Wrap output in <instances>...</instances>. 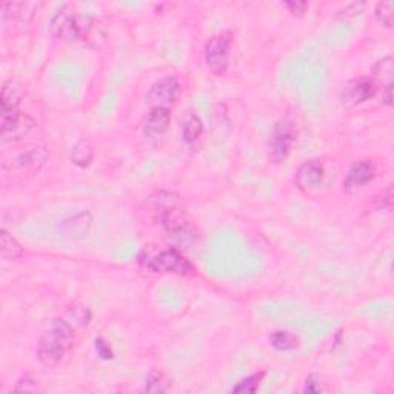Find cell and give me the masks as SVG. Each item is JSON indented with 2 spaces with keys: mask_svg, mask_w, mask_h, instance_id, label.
<instances>
[{
  "mask_svg": "<svg viewBox=\"0 0 394 394\" xmlns=\"http://www.w3.org/2000/svg\"><path fill=\"white\" fill-rule=\"evenodd\" d=\"M74 345V329L68 320L54 319L38 342V359L45 367H56Z\"/></svg>",
  "mask_w": 394,
  "mask_h": 394,
  "instance_id": "1",
  "label": "cell"
},
{
  "mask_svg": "<svg viewBox=\"0 0 394 394\" xmlns=\"http://www.w3.org/2000/svg\"><path fill=\"white\" fill-rule=\"evenodd\" d=\"M231 33H220L213 35L206 42L204 48L205 65L214 76H224L230 67V51H231Z\"/></svg>",
  "mask_w": 394,
  "mask_h": 394,
  "instance_id": "2",
  "label": "cell"
},
{
  "mask_svg": "<svg viewBox=\"0 0 394 394\" xmlns=\"http://www.w3.org/2000/svg\"><path fill=\"white\" fill-rule=\"evenodd\" d=\"M145 267L156 273H173L179 276H190L195 271L191 262L185 259L177 249H165L154 257H148Z\"/></svg>",
  "mask_w": 394,
  "mask_h": 394,
  "instance_id": "3",
  "label": "cell"
},
{
  "mask_svg": "<svg viewBox=\"0 0 394 394\" xmlns=\"http://www.w3.org/2000/svg\"><path fill=\"white\" fill-rule=\"evenodd\" d=\"M296 125L293 124L288 119H281L276 122V125L273 128V134H271L270 139V149L271 156H273L274 161H284L288 157L293 145H295L296 140Z\"/></svg>",
  "mask_w": 394,
  "mask_h": 394,
  "instance_id": "4",
  "label": "cell"
},
{
  "mask_svg": "<svg viewBox=\"0 0 394 394\" xmlns=\"http://www.w3.org/2000/svg\"><path fill=\"white\" fill-rule=\"evenodd\" d=\"M34 126V119L25 113L0 114V138L3 142L25 139Z\"/></svg>",
  "mask_w": 394,
  "mask_h": 394,
  "instance_id": "5",
  "label": "cell"
},
{
  "mask_svg": "<svg viewBox=\"0 0 394 394\" xmlns=\"http://www.w3.org/2000/svg\"><path fill=\"white\" fill-rule=\"evenodd\" d=\"M49 30L53 35L62 40H77L82 35V26L79 24V19L74 11L68 5L54 14V17L49 22Z\"/></svg>",
  "mask_w": 394,
  "mask_h": 394,
  "instance_id": "6",
  "label": "cell"
},
{
  "mask_svg": "<svg viewBox=\"0 0 394 394\" xmlns=\"http://www.w3.org/2000/svg\"><path fill=\"white\" fill-rule=\"evenodd\" d=\"M376 92L377 88L371 79H354V81H350L345 87H343L340 102L345 108H354V106L362 105L367 102V100L375 97Z\"/></svg>",
  "mask_w": 394,
  "mask_h": 394,
  "instance_id": "7",
  "label": "cell"
},
{
  "mask_svg": "<svg viewBox=\"0 0 394 394\" xmlns=\"http://www.w3.org/2000/svg\"><path fill=\"white\" fill-rule=\"evenodd\" d=\"M181 82L176 77H163L156 82L148 91L147 100L153 106H165L173 104L181 96Z\"/></svg>",
  "mask_w": 394,
  "mask_h": 394,
  "instance_id": "8",
  "label": "cell"
},
{
  "mask_svg": "<svg viewBox=\"0 0 394 394\" xmlns=\"http://www.w3.org/2000/svg\"><path fill=\"white\" fill-rule=\"evenodd\" d=\"M393 74H394V63L393 57L386 56L379 60L375 68H372V79L376 88L382 90V102L385 105H393Z\"/></svg>",
  "mask_w": 394,
  "mask_h": 394,
  "instance_id": "9",
  "label": "cell"
},
{
  "mask_svg": "<svg viewBox=\"0 0 394 394\" xmlns=\"http://www.w3.org/2000/svg\"><path fill=\"white\" fill-rule=\"evenodd\" d=\"M162 224L173 238H181V242H183L186 238H192V231L190 228L188 219H186L185 214L182 211H179L176 206L163 210Z\"/></svg>",
  "mask_w": 394,
  "mask_h": 394,
  "instance_id": "10",
  "label": "cell"
},
{
  "mask_svg": "<svg viewBox=\"0 0 394 394\" xmlns=\"http://www.w3.org/2000/svg\"><path fill=\"white\" fill-rule=\"evenodd\" d=\"M171 113L167 106H153L143 124V133L147 138H159L170 128Z\"/></svg>",
  "mask_w": 394,
  "mask_h": 394,
  "instance_id": "11",
  "label": "cell"
},
{
  "mask_svg": "<svg viewBox=\"0 0 394 394\" xmlns=\"http://www.w3.org/2000/svg\"><path fill=\"white\" fill-rule=\"evenodd\" d=\"M325 177V171L322 163L316 159L306 161L300 165L297 171V183L302 190H313L322 185Z\"/></svg>",
  "mask_w": 394,
  "mask_h": 394,
  "instance_id": "12",
  "label": "cell"
},
{
  "mask_svg": "<svg viewBox=\"0 0 394 394\" xmlns=\"http://www.w3.org/2000/svg\"><path fill=\"white\" fill-rule=\"evenodd\" d=\"M375 176H376L375 163L368 161L357 162L350 168L345 181H343V188L345 190L361 188V186L370 183L372 179H375Z\"/></svg>",
  "mask_w": 394,
  "mask_h": 394,
  "instance_id": "13",
  "label": "cell"
},
{
  "mask_svg": "<svg viewBox=\"0 0 394 394\" xmlns=\"http://www.w3.org/2000/svg\"><path fill=\"white\" fill-rule=\"evenodd\" d=\"M91 225H92V216L88 211H82L73 217L63 220L59 228L63 238L77 240L82 239L83 236L90 231Z\"/></svg>",
  "mask_w": 394,
  "mask_h": 394,
  "instance_id": "14",
  "label": "cell"
},
{
  "mask_svg": "<svg viewBox=\"0 0 394 394\" xmlns=\"http://www.w3.org/2000/svg\"><path fill=\"white\" fill-rule=\"evenodd\" d=\"M42 3L35 2H6L2 3V17L3 22L6 20H17V22L28 24L38 13Z\"/></svg>",
  "mask_w": 394,
  "mask_h": 394,
  "instance_id": "15",
  "label": "cell"
},
{
  "mask_svg": "<svg viewBox=\"0 0 394 394\" xmlns=\"http://www.w3.org/2000/svg\"><path fill=\"white\" fill-rule=\"evenodd\" d=\"M202 134H204L202 119L195 113L186 114V117L183 119L182 124V140L186 143V145H195Z\"/></svg>",
  "mask_w": 394,
  "mask_h": 394,
  "instance_id": "16",
  "label": "cell"
},
{
  "mask_svg": "<svg viewBox=\"0 0 394 394\" xmlns=\"http://www.w3.org/2000/svg\"><path fill=\"white\" fill-rule=\"evenodd\" d=\"M20 105V91L13 81L6 82L0 95V114L17 113Z\"/></svg>",
  "mask_w": 394,
  "mask_h": 394,
  "instance_id": "17",
  "label": "cell"
},
{
  "mask_svg": "<svg viewBox=\"0 0 394 394\" xmlns=\"http://www.w3.org/2000/svg\"><path fill=\"white\" fill-rule=\"evenodd\" d=\"M270 343L271 347L279 351H293L299 348L300 342L296 334H293L286 329H277V331L270 334Z\"/></svg>",
  "mask_w": 394,
  "mask_h": 394,
  "instance_id": "18",
  "label": "cell"
},
{
  "mask_svg": "<svg viewBox=\"0 0 394 394\" xmlns=\"http://www.w3.org/2000/svg\"><path fill=\"white\" fill-rule=\"evenodd\" d=\"M0 252H2L5 261H16L24 254L20 243L6 230H2V233H0Z\"/></svg>",
  "mask_w": 394,
  "mask_h": 394,
  "instance_id": "19",
  "label": "cell"
},
{
  "mask_svg": "<svg viewBox=\"0 0 394 394\" xmlns=\"http://www.w3.org/2000/svg\"><path fill=\"white\" fill-rule=\"evenodd\" d=\"M92 161V148L87 142H79L71 151V162L77 165L79 168H87Z\"/></svg>",
  "mask_w": 394,
  "mask_h": 394,
  "instance_id": "20",
  "label": "cell"
},
{
  "mask_svg": "<svg viewBox=\"0 0 394 394\" xmlns=\"http://www.w3.org/2000/svg\"><path fill=\"white\" fill-rule=\"evenodd\" d=\"M375 16L379 24H382L386 28H391L394 22V2L393 0L379 2L375 8Z\"/></svg>",
  "mask_w": 394,
  "mask_h": 394,
  "instance_id": "21",
  "label": "cell"
},
{
  "mask_svg": "<svg viewBox=\"0 0 394 394\" xmlns=\"http://www.w3.org/2000/svg\"><path fill=\"white\" fill-rule=\"evenodd\" d=\"M263 372H256L247 379H243L238 385L233 386V393H240V394H253L259 390L261 382L263 379Z\"/></svg>",
  "mask_w": 394,
  "mask_h": 394,
  "instance_id": "22",
  "label": "cell"
},
{
  "mask_svg": "<svg viewBox=\"0 0 394 394\" xmlns=\"http://www.w3.org/2000/svg\"><path fill=\"white\" fill-rule=\"evenodd\" d=\"M48 159V153L45 149L42 148H34L31 151H28L26 154H24L22 157H19L20 165H26V167H34V168H39L44 165Z\"/></svg>",
  "mask_w": 394,
  "mask_h": 394,
  "instance_id": "23",
  "label": "cell"
},
{
  "mask_svg": "<svg viewBox=\"0 0 394 394\" xmlns=\"http://www.w3.org/2000/svg\"><path fill=\"white\" fill-rule=\"evenodd\" d=\"M68 316L74 320L76 325H81V327L88 325L90 320H91V313H90L88 308L83 306V305L71 306L68 310Z\"/></svg>",
  "mask_w": 394,
  "mask_h": 394,
  "instance_id": "24",
  "label": "cell"
},
{
  "mask_svg": "<svg viewBox=\"0 0 394 394\" xmlns=\"http://www.w3.org/2000/svg\"><path fill=\"white\" fill-rule=\"evenodd\" d=\"M170 386V381L163 375H151L147 379L145 390L149 393H163Z\"/></svg>",
  "mask_w": 394,
  "mask_h": 394,
  "instance_id": "25",
  "label": "cell"
},
{
  "mask_svg": "<svg viewBox=\"0 0 394 394\" xmlns=\"http://www.w3.org/2000/svg\"><path fill=\"white\" fill-rule=\"evenodd\" d=\"M14 391H25V393H38L39 385L38 382L31 379L30 376H25L20 379V381L14 386Z\"/></svg>",
  "mask_w": 394,
  "mask_h": 394,
  "instance_id": "26",
  "label": "cell"
},
{
  "mask_svg": "<svg viewBox=\"0 0 394 394\" xmlns=\"http://www.w3.org/2000/svg\"><path fill=\"white\" fill-rule=\"evenodd\" d=\"M305 393H310V394H316V393H320V391H324V386H322V381H320V377L316 376V375H310L306 377V381H305V388H304Z\"/></svg>",
  "mask_w": 394,
  "mask_h": 394,
  "instance_id": "27",
  "label": "cell"
},
{
  "mask_svg": "<svg viewBox=\"0 0 394 394\" xmlns=\"http://www.w3.org/2000/svg\"><path fill=\"white\" fill-rule=\"evenodd\" d=\"M363 8H365V3H363V2H359V3H357V2L350 3V5L345 6V8L340 10V11L338 13V16H339V17H345V19L354 17V16H357V14H361Z\"/></svg>",
  "mask_w": 394,
  "mask_h": 394,
  "instance_id": "28",
  "label": "cell"
},
{
  "mask_svg": "<svg viewBox=\"0 0 394 394\" xmlns=\"http://www.w3.org/2000/svg\"><path fill=\"white\" fill-rule=\"evenodd\" d=\"M96 350H97V354L105 361H110L114 357V353H113V350L110 347V343H106L105 339H102V338L96 339Z\"/></svg>",
  "mask_w": 394,
  "mask_h": 394,
  "instance_id": "29",
  "label": "cell"
},
{
  "mask_svg": "<svg viewBox=\"0 0 394 394\" xmlns=\"http://www.w3.org/2000/svg\"><path fill=\"white\" fill-rule=\"evenodd\" d=\"M285 6L290 10V13L293 14V16H297V17L304 16V14L308 10V3L306 2H286Z\"/></svg>",
  "mask_w": 394,
  "mask_h": 394,
  "instance_id": "30",
  "label": "cell"
}]
</instances>
